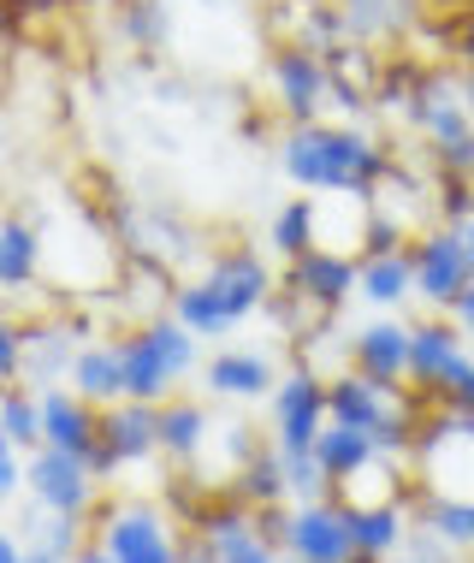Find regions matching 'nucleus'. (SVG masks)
Instances as JSON below:
<instances>
[{
  "label": "nucleus",
  "mask_w": 474,
  "mask_h": 563,
  "mask_svg": "<svg viewBox=\"0 0 474 563\" xmlns=\"http://www.w3.org/2000/svg\"><path fill=\"white\" fill-rule=\"evenodd\" d=\"M279 166L290 185L320 190V196H362L374 202L379 185L397 173L392 148L368 136L362 125H339V119H315V125H290L279 136Z\"/></svg>",
  "instance_id": "obj_1"
},
{
  "label": "nucleus",
  "mask_w": 474,
  "mask_h": 563,
  "mask_svg": "<svg viewBox=\"0 0 474 563\" xmlns=\"http://www.w3.org/2000/svg\"><path fill=\"white\" fill-rule=\"evenodd\" d=\"M273 297V273L255 250H220L208 262L202 279H185L173 291V314L185 321L196 339H225L232 327H243L255 309H267Z\"/></svg>",
  "instance_id": "obj_2"
},
{
  "label": "nucleus",
  "mask_w": 474,
  "mask_h": 563,
  "mask_svg": "<svg viewBox=\"0 0 474 563\" xmlns=\"http://www.w3.org/2000/svg\"><path fill=\"white\" fill-rule=\"evenodd\" d=\"M474 350L469 332L451 321V314H427V321L409 327V391L427 404H445L451 386L469 374Z\"/></svg>",
  "instance_id": "obj_3"
},
{
  "label": "nucleus",
  "mask_w": 474,
  "mask_h": 563,
  "mask_svg": "<svg viewBox=\"0 0 474 563\" xmlns=\"http://www.w3.org/2000/svg\"><path fill=\"white\" fill-rule=\"evenodd\" d=\"M96 545L113 563H178L185 545L173 534V516L143 505V498H125V505H107L96 522Z\"/></svg>",
  "instance_id": "obj_4"
},
{
  "label": "nucleus",
  "mask_w": 474,
  "mask_h": 563,
  "mask_svg": "<svg viewBox=\"0 0 474 563\" xmlns=\"http://www.w3.org/2000/svg\"><path fill=\"white\" fill-rule=\"evenodd\" d=\"M267 89H273V108H279L290 125H315V119L332 108L327 54L302 48V42H279V48L267 54Z\"/></svg>",
  "instance_id": "obj_5"
},
{
  "label": "nucleus",
  "mask_w": 474,
  "mask_h": 563,
  "mask_svg": "<svg viewBox=\"0 0 474 563\" xmlns=\"http://www.w3.org/2000/svg\"><path fill=\"white\" fill-rule=\"evenodd\" d=\"M409 262H416V297L427 309H451L474 279V262L451 225H427V232L409 238Z\"/></svg>",
  "instance_id": "obj_6"
},
{
  "label": "nucleus",
  "mask_w": 474,
  "mask_h": 563,
  "mask_svg": "<svg viewBox=\"0 0 474 563\" xmlns=\"http://www.w3.org/2000/svg\"><path fill=\"white\" fill-rule=\"evenodd\" d=\"M24 493L54 516H89V505H96V493H101V475L84 463V456L42 445V451H30Z\"/></svg>",
  "instance_id": "obj_7"
},
{
  "label": "nucleus",
  "mask_w": 474,
  "mask_h": 563,
  "mask_svg": "<svg viewBox=\"0 0 474 563\" xmlns=\"http://www.w3.org/2000/svg\"><path fill=\"white\" fill-rule=\"evenodd\" d=\"M285 558L297 563H350L356 540H350V498H302L285 528Z\"/></svg>",
  "instance_id": "obj_8"
},
{
  "label": "nucleus",
  "mask_w": 474,
  "mask_h": 563,
  "mask_svg": "<svg viewBox=\"0 0 474 563\" xmlns=\"http://www.w3.org/2000/svg\"><path fill=\"white\" fill-rule=\"evenodd\" d=\"M267 398H273V445L279 451H315V439L327 433V421H332L327 379L309 374V368H290Z\"/></svg>",
  "instance_id": "obj_9"
},
{
  "label": "nucleus",
  "mask_w": 474,
  "mask_h": 563,
  "mask_svg": "<svg viewBox=\"0 0 474 563\" xmlns=\"http://www.w3.org/2000/svg\"><path fill=\"white\" fill-rule=\"evenodd\" d=\"M143 456H161V404L143 398H119L101 409V451L89 456V468L107 481L113 468L143 463Z\"/></svg>",
  "instance_id": "obj_10"
},
{
  "label": "nucleus",
  "mask_w": 474,
  "mask_h": 563,
  "mask_svg": "<svg viewBox=\"0 0 474 563\" xmlns=\"http://www.w3.org/2000/svg\"><path fill=\"white\" fill-rule=\"evenodd\" d=\"M356 273H362L356 255H344V250H332V243H320V250L297 255V262H285V291L302 297L309 309H320V314L332 321V314H339L344 302L356 297Z\"/></svg>",
  "instance_id": "obj_11"
},
{
  "label": "nucleus",
  "mask_w": 474,
  "mask_h": 563,
  "mask_svg": "<svg viewBox=\"0 0 474 563\" xmlns=\"http://www.w3.org/2000/svg\"><path fill=\"white\" fill-rule=\"evenodd\" d=\"M89 321H30L24 327V386L54 391L59 379H71V362H78Z\"/></svg>",
  "instance_id": "obj_12"
},
{
  "label": "nucleus",
  "mask_w": 474,
  "mask_h": 563,
  "mask_svg": "<svg viewBox=\"0 0 474 563\" xmlns=\"http://www.w3.org/2000/svg\"><path fill=\"white\" fill-rule=\"evenodd\" d=\"M332 7L344 12L350 42H368V48H397L427 24V0H332Z\"/></svg>",
  "instance_id": "obj_13"
},
{
  "label": "nucleus",
  "mask_w": 474,
  "mask_h": 563,
  "mask_svg": "<svg viewBox=\"0 0 474 563\" xmlns=\"http://www.w3.org/2000/svg\"><path fill=\"white\" fill-rule=\"evenodd\" d=\"M42 445H54V451H71V456H96L101 451V409L78 398L71 386H54V391H42Z\"/></svg>",
  "instance_id": "obj_14"
},
{
  "label": "nucleus",
  "mask_w": 474,
  "mask_h": 563,
  "mask_svg": "<svg viewBox=\"0 0 474 563\" xmlns=\"http://www.w3.org/2000/svg\"><path fill=\"white\" fill-rule=\"evenodd\" d=\"M350 368L379 379V386H409V327L379 314V321L350 332Z\"/></svg>",
  "instance_id": "obj_15"
},
{
  "label": "nucleus",
  "mask_w": 474,
  "mask_h": 563,
  "mask_svg": "<svg viewBox=\"0 0 474 563\" xmlns=\"http://www.w3.org/2000/svg\"><path fill=\"white\" fill-rule=\"evenodd\" d=\"M350 540L356 558H392L409 545V510L404 498H350Z\"/></svg>",
  "instance_id": "obj_16"
},
{
  "label": "nucleus",
  "mask_w": 474,
  "mask_h": 563,
  "mask_svg": "<svg viewBox=\"0 0 474 563\" xmlns=\"http://www.w3.org/2000/svg\"><path fill=\"white\" fill-rule=\"evenodd\" d=\"M66 386L78 391V398H89L96 409L119 404L125 398V339H84Z\"/></svg>",
  "instance_id": "obj_17"
},
{
  "label": "nucleus",
  "mask_w": 474,
  "mask_h": 563,
  "mask_svg": "<svg viewBox=\"0 0 474 563\" xmlns=\"http://www.w3.org/2000/svg\"><path fill=\"white\" fill-rule=\"evenodd\" d=\"M315 456H320V468H327L332 493H344V486H356V481L379 463V456H386V451L374 445V433L344 428V421H327V433L315 439Z\"/></svg>",
  "instance_id": "obj_18"
},
{
  "label": "nucleus",
  "mask_w": 474,
  "mask_h": 563,
  "mask_svg": "<svg viewBox=\"0 0 474 563\" xmlns=\"http://www.w3.org/2000/svg\"><path fill=\"white\" fill-rule=\"evenodd\" d=\"M362 273H356V297L374 302L379 314L404 309L409 297H416V262H409V250H386V255H356Z\"/></svg>",
  "instance_id": "obj_19"
},
{
  "label": "nucleus",
  "mask_w": 474,
  "mask_h": 563,
  "mask_svg": "<svg viewBox=\"0 0 474 563\" xmlns=\"http://www.w3.org/2000/svg\"><path fill=\"white\" fill-rule=\"evenodd\" d=\"M202 379L213 398H267L279 386V374H273V362L262 350H220V356H208Z\"/></svg>",
  "instance_id": "obj_20"
},
{
  "label": "nucleus",
  "mask_w": 474,
  "mask_h": 563,
  "mask_svg": "<svg viewBox=\"0 0 474 563\" xmlns=\"http://www.w3.org/2000/svg\"><path fill=\"white\" fill-rule=\"evenodd\" d=\"M213 439V421L196 398H166L161 404V456L166 463H196Z\"/></svg>",
  "instance_id": "obj_21"
},
{
  "label": "nucleus",
  "mask_w": 474,
  "mask_h": 563,
  "mask_svg": "<svg viewBox=\"0 0 474 563\" xmlns=\"http://www.w3.org/2000/svg\"><path fill=\"white\" fill-rule=\"evenodd\" d=\"M36 273H42V232H36V220L7 214V220H0V291H24V285H36Z\"/></svg>",
  "instance_id": "obj_22"
},
{
  "label": "nucleus",
  "mask_w": 474,
  "mask_h": 563,
  "mask_svg": "<svg viewBox=\"0 0 474 563\" xmlns=\"http://www.w3.org/2000/svg\"><path fill=\"white\" fill-rule=\"evenodd\" d=\"M232 498H238V505H250V510H267V505H285V498H290L285 493V451L273 445V439L250 456V463L232 468Z\"/></svg>",
  "instance_id": "obj_23"
},
{
  "label": "nucleus",
  "mask_w": 474,
  "mask_h": 563,
  "mask_svg": "<svg viewBox=\"0 0 474 563\" xmlns=\"http://www.w3.org/2000/svg\"><path fill=\"white\" fill-rule=\"evenodd\" d=\"M421 528L445 540L451 552H474V493H427L421 498Z\"/></svg>",
  "instance_id": "obj_24"
},
{
  "label": "nucleus",
  "mask_w": 474,
  "mask_h": 563,
  "mask_svg": "<svg viewBox=\"0 0 474 563\" xmlns=\"http://www.w3.org/2000/svg\"><path fill=\"white\" fill-rule=\"evenodd\" d=\"M267 243L279 262H297V255L320 250V202H309V196H290V202L273 214L267 225Z\"/></svg>",
  "instance_id": "obj_25"
},
{
  "label": "nucleus",
  "mask_w": 474,
  "mask_h": 563,
  "mask_svg": "<svg viewBox=\"0 0 474 563\" xmlns=\"http://www.w3.org/2000/svg\"><path fill=\"white\" fill-rule=\"evenodd\" d=\"M178 379L166 374V362L155 356V344L143 339V327L125 339V398H143V404H166Z\"/></svg>",
  "instance_id": "obj_26"
},
{
  "label": "nucleus",
  "mask_w": 474,
  "mask_h": 563,
  "mask_svg": "<svg viewBox=\"0 0 474 563\" xmlns=\"http://www.w3.org/2000/svg\"><path fill=\"white\" fill-rule=\"evenodd\" d=\"M0 433L19 451H42V391L36 386H7L0 391Z\"/></svg>",
  "instance_id": "obj_27"
},
{
  "label": "nucleus",
  "mask_w": 474,
  "mask_h": 563,
  "mask_svg": "<svg viewBox=\"0 0 474 563\" xmlns=\"http://www.w3.org/2000/svg\"><path fill=\"white\" fill-rule=\"evenodd\" d=\"M119 30H125V42L131 48H161L166 36H173V19H166V7L161 0H125L119 7Z\"/></svg>",
  "instance_id": "obj_28"
},
{
  "label": "nucleus",
  "mask_w": 474,
  "mask_h": 563,
  "mask_svg": "<svg viewBox=\"0 0 474 563\" xmlns=\"http://www.w3.org/2000/svg\"><path fill=\"white\" fill-rule=\"evenodd\" d=\"M285 493L297 498H327L332 493V481H327V468H320V456L315 451H285Z\"/></svg>",
  "instance_id": "obj_29"
},
{
  "label": "nucleus",
  "mask_w": 474,
  "mask_h": 563,
  "mask_svg": "<svg viewBox=\"0 0 474 563\" xmlns=\"http://www.w3.org/2000/svg\"><path fill=\"white\" fill-rule=\"evenodd\" d=\"M19 374H24V327L0 321V386H19Z\"/></svg>",
  "instance_id": "obj_30"
},
{
  "label": "nucleus",
  "mask_w": 474,
  "mask_h": 563,
  "mask_svg": "<svg viewBox=\"0 0 474 563\" xmlns=\"http://www.w3.org/2000/svg\"><path fill=\"white\" fill-rule=\"evenodd\" d=\"M24 468H30V451H19L7 433H0V505L24 493Z\"/></svg>",
  "instance_id": "obj_31"
},
{
  "label": "nucleus",
  "mask_w": 474,
  "mask_h": 563,
  "mask_svg": "<svg viewBox=\"0 0 474 563\" xmlns=\"http://www.w3.org/2000/svg\"><path fill=\"white\" fill-rule=\"evenodd\" d=\"M59 7H66V0H0V24H7V30H24V24L54 19Z\"/></svg>",
  "instance_id": "obj_32"
},
{
  "label": "nucleus",
  "mask_w": 474,
  "mask_h": 563,
  "mask_svg": "<svg viewBox=\"0 0 474 563\" xmlns=\"http://www.w3.org/2000/svg\"><path fill=\"white\" fill-rule=\"evenodd\" d=\"M445 404L456 409V416H469V421H474V362H469V374L451 386V398H445Z\"/></svg>",
  "instance_id": "obj_33"
},
{
  "label": "nucleus",
  "mask_w": 474,
  "mask_h": 563,
  "mask_svg": "<svg viewBox=\"0 0 474 563\" xmlns=\"http://www.w3.org/2000/svg\"><path fill=\"white\" fill-rule=\"evenodd\" d=\"M445 314H451V321H456V327H463V332H469V339H474V279H469V291H463V297H456V302H451V309H445Z\"/></svg>",
  "instance_id": "obj_34"
},
{
  "label": "nucleus",
  "mask_w": 474,
  "mask_h": 563,
  "mask_svg": "<svg viewBox=\"0 0 474 563\" xmlns=\"http://www.w3.org/2000/svg\"><path fill=\"white\" fill-rule=\"evenodd\" d=\"M456 54H463V96H469V113H474V30L463 36V48H456Z\"/></svg>",
  "instance_id": "obj_35"
},
{
  "label": "nucleus",
  "mask_w": 474,
  "mask_h": 563,
  "mask_svg": "<svg viewBox=\"0 0 474 563\" xmlns=\"http://www.w3.org/2000/svg\"><path fill=\"white\" fill-rule=\"evenodd\" d=\"M24 552H30V545L12 534V528H0V563H24Z\"/></svg>",
  "instance_id": "obj_36"
},
{
  "label": "nucleus",
  "mask_w": 474,
  "mask_h": 563,
  "mask_svg": "<svg viewBox=\"0 0 474 563\" xmlns=\"http://www.w3.org/2000/svg\"><path fill=\"white\" fill-rule=\"evenodd\" d=\"M451 232H456V238H463V250H469V262H474V214H469V220H456V225H451Z\"/></svg>",
  "instance_id": "obj_37"
},
{
  "label": "nucleus",
  "mask_w": 474,
  "mask_h": 563,
  "mask_svg": "<svg viewBox=\"0 0 474 563\" xmlns=\"http://www.w3.org/2000/svg\"><path fill=\"white\" fill-rule=\"evenodd\" d=\"M66 563H113V558H107V552H101V545H96V540H89V545H84V552H78V558H66Z\"/></svg>",
  "instance_id": "obj_38"
},
{
  "label": "nucleus",
  "mask_w": 474,
  "mask_h": 563,
  "mask_svg": "<svg viewBox=\"0 0 474 563\" xmlns=\"http://www.w3.org/2000/svg\"><path fill=\"white\" fill-rule=\"evenodd\" d=\"M379 563H433V558H416V552H392V558H379Z\"/></svg>",
  "instance_id": "obj_39"
},
{
  "label": "nucleus",
  "mask_w": 474,
  "mask_h": 563,
  "mask_svg": "<svg viewBox=\"0 0 474 563\" xmlns=\"http://www.w3.org/2000/svg\"><path fill=\"white\" fill-rule=\"evenodd\" d=\"M24 563H66V558H54V552H24Z\"/></svg>",
  "instance_id": "obj_40"
},
{
  "label": "nucleus",
  "mask_w": 474,
  "mask_h": 563,
  "mask_svg": "<svg viewBox=\"0 0 474 563\" xmlns=\"http://www.w3.org/2000/svg\"><path fill=\"white\" fill-rule=\"evenodd\" d=\"M456 563H474V558H456Z\"/></svg>",
  "instance_id": "obj_41"
},
{
  "label": "nucleus",
  "mask_w": 474,
  "mask_h": 563,
  "mask_svg": "<svg viewBox=\"0 0 474 563\" xmlns=\"http://www.w3.org/2000/svg\"><path fill=\"white\" fill-rule=\"evenodd\" d=\"M285 563H297V558H285Z\"/></svg>",
  "instance_id": "obj_42"
},
{
  "label": "nucleus",
  "mask_w": 474,
  "mask_h": 563,
  "mask_svg": "<svg viewBox=\"0 0 474 563\" xmlns=\"http://www.w3.org/2000/svg\"><path fill=\"white\" fill-rule=\"evenodd\" d=\"M0 391H7V386H0Z\"/></svg>",
  "instance_id": "obj_43"
}]
</instances>
